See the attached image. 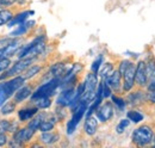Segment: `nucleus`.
<instances>
[{"label":"nucleus","mask_w":155,"mask_h":148,"mask_svg":"<svg viewBox=\"0 0 155 148\" xmlns=\"http://www.w3.org/2000/svg\"><path fill=\"white\" fill-rule=\"evenodd\" d=\"M103 60H104V56L103 55L98 56L97 59L92 62V65H91V72L98 74L99 69H100V67H101V65H103Z\"/></svg>","instance_id":"32"},{"label":"nucleus","mask_w":155,"mask_h":148,"mask_svg":"<svg viewBox=\"0 0 155 148\" xmlns=\"http://www.w3.org/2000/svg\"><path fill=\"white\" fill-rule=\"evenodd\" d=\"M135 73L136 65L134 62H130L129 67L125 69V72L122 75L123 76V86H122L123 92L128 93L134 89V86H135Z\"/></svg>","instance_id":"9"},{"label":"nucleus","mask_w":155,"mask_h":148,"mask_svg":"<svg viewBox=\"0 0 155 148\" xmlns=\"http://www.w3.org/2000/svg\"><path fill=\"white\" fill-rule=\"evenodd\" d=\"M61 81H62V78L56 76V78H51L47 82L39 85L38 87L32 92V94L30 96V100L37 99L41 97H51V96H54L56 90L61 85Z\"/></svg>","instance_id":"4"},{"label":"nucleus","mask_w":155,"mask_h":148,"mask_svg":"<svg viewBox=\"0 0 155 148\" xmlns=\"http://www.w3.org/2000/svg\"><path fill=\"white\" fill-rule=\"evenodd\" d=\"M32 15H35V11H32V10H26V11H21V12H18V13H15L13 18L6 24V26H8V28L17 26V25H19L21 23L26 22L28 18L30 16H32Z\"/></svg>","instance_id":"16"},{"label":"nucleus","mask_w":155,"mask_h":148,"mask_svg":"<svg viewBox=\"0 0 155 148\" xmlns=\"http://www.w3.org/2000/svg\"><path fill=\"white\" fill-rule=\"evenodd\" d=\"M147 102L155 104V90H149L147 92Z\"/></svg>","instance_id":"40"},{"label":"nucleus","mask_w":155,"mask_h":148,"mask_svg":"<svg viewBox=\"0 0 155 148\" xmlns=\"http://www.w3.org/2000/svg\"><path fill=\"white\" fill-rule=\"evenodd\" d=\"M60 140V134L58 133H53L51 131H43L41 133L38 137V141L41 143L45 145V146H50V145H54L55 142H58Z\"/></svg>","instance_id":"21"},{"label":"nucleus","mask_w":155,"mask_h":148,"mask_svg":"<svg viewBox=\"0 0 155 148\" xmlns=\"http://www.w3.org/2000/svg\"><path fill=\"white\" fill-rule=\"evenodd\" d=\"M13 16H15V12L11 8H8V7L0 8V26L6 25L11 19L13 18Z\"/></svg>","instance_id":"25"},{"label":"nucleus","mask_w":155,"mask_h":148,"mask_svg":"<svg viewBox=\"0 0 155 148\" xmlns=\"http://www.w3.org/2000/svg\"><path fill=\"white\" fill-rule=\"evenodd\" d=\"M148 82L147 79V69H146V62L138 61L136 63V73H135V85L138 87H146Z\"/></svg>","instance_id":"13"},{"label":"nucleus","mask_w":155,"mask_h":148,"mask_svg":"<svg viewBox=\"0 0 155 148\" xmlns=\"http://www.w3.org/2000/svg\"><path fill=\"white\" fill-rule=\"evenodd\" d=\"M23 45V38L21 37H12L11 42H8L1 50H0V57H8L17 55L18 50Z\"/></svg>","instance_id":"10"},{"label":"nucleus","mask_w":155,"mask_h":148,"mask_svg":"<svg viewBox=\"0 0 155 148\" xmlns=\"http://www.w3.org/2000/svg\"><path fill=\"white\" fill-rule=\"evenodd\" d=\"M84 85H85V90H84V94L81 97V100H85V102H87L90 104L96 98V94H97V87H98L97 74L93 73V72L86 74V78L84 80Z\"/></svg>","instance_id":"6"},{"label":"nucleus","mask_w":155,"mask_h":148,"mask_svg":"<svg viewBox=\"0 0 155 148\" xmlns=\"http://www.w3.org/2000/svg\"><path fill=\"white\" fill-rule=\"evenodd\" d=\"M36 61V57H24V59H18L13 65H11L6 71H4L0 74V81L21 75L25 72L26 68H29L34 62Z\"/></svg>","instance_id":"3"},{"label":"nucleus","mask_w":155,"mask_h":148,"mask_svg":"<svg viewBox=\"0 0 155 148\" xmlns=\"http://www.w3.org/2000/svg\"><path fill=\"white\" fill-rule=\"evenodd\" d=\"M11 124H12V121L10 119H1L0 121V131H5V133H8V130L11 128Z\"/></svg>","instance_id":"36"},{"label":"nucleus","mask_w":155,"mask_h":148,"mask_svg":"<svg viewBox=\"0 0 155 148\" xmlns=\"http://www.w3.org/2000/svg\"><path fill=\"white\" fill-rule=\"evenodd\" d=\"M130 62H131V61H129V60H123V61H120V63H119V67H118V71H119L120 75H123V73L125 72V69L129 67Z\"/></svg>","instance_id":"37"},{"label":"nucleus","mask_w":155,"mask_h":148,"mask_svg":"<svg viewBox=\"0 0 155 148\" xmlns=\"http://www.w3.org/2000/svg\"><path fill=\"white\" fill-rule=\"evenodd\" d=\"M105 82L111 87V90L114 91V92H119L120 91V86H122V75L119 73V71L118 69H114V72L111 74H109L105 79Z\"/></svg>","instance_id":"14"},{"label":"nucleus","mask_w":155,"mask_h":148,"mask_svg":"<svg viewBox=\"0 0 155 148\" xmlns=\"http://www.w3.org/2000/svg\"><path fill=\"white\" fill-rule=\"evenodd\" d=\"M127 118L133 123H140L143 121V115L137 110H129L127 112Z\"/></svg>","instance_id":"30"},{"label":"nucleus","mask_w":155,"mask_h":148,"mask_svg":"<svg viewBox=\"0 0 155 148\" xmlns=\"http://www.w3.org/2000/svg\"><path fill=\"white\" fill-rule=\"evenodd\" d=\"M8 136L5 131H0V147H4L8 143Z\"/></svg>","instance_id":"38"},{"label":"nucleus","mask_w":155,"mask_h":148,"mask_svg":"<svg viewBox=\"0 0 155 148\" xmlns=\"http://www.w3.org/2000/svg\"><path fill=\"white\" fill-rule=\"evenodd\" d=\"M16 106H17V104L12 100V102H6V103H4L1 106H0V113L2 115V116H8V115H11V113H13V111H16Z\"/></svg>","instance_id":"27"},{"label":"nucleus","mask_w":155,"mask_h":148,"mask_svg":"<svg viewBox=\"0 0 155 148\" xmlns=\"http://www.w3.org/2000/svg\"><path fill=\"white\" fill-rule=\"evenodd\" d=\"M34 90H32V86L31 85H23L21 87H19L16 93L13 94V102L16 104H20L23 102H25L28 98H30V96L32 94Z\"/></svg>","instance_id":"15"},{"label":"nucleus","mask_w":155,"mask_h":148,"mask_svg":"<svg viewBox=\"0 0 155 148\" xmlns=\"http://www.w3.org/2000/svg\"><path fill=\"white\" fill-rule=\"evenodd\" d=\"M101 84H103V89H101L103 98H110V97H111V94H112V90H111V87L105 82V80H104V79H103Z\"/></svg>","instance_id":"35"},{"label":"nucleus","mask_w":155,"mask_h":148,"mask_svg":"<svg viewBox=\"0 0 155 148\" xmlns=\"http://www.w3.org/2000/svg\"><path fill=\"white\" fill-rule=\"evenodd\" d=\"M41 71H42V66L41 65H31L29 68L25 69V72L21 74V75L24 76L25 80H29V79L36 76Z\"/></svg>","instance_id":"26"},{"label":"nucleus","mask_w":155,"mask_h":148,"mask_svg":"<svg viewBox=\"0 0 155 148\" xmlns=\"http://www.w3.org/2000/svg\"><path fill=\"white\" fill-rule=\"evenodd\" d=\"M55 123H56V118H50V119L45 118L39 124L38 130L41 133H43V131H51V130H54V128H55Z\"/></svg>","instance_id":"28"},{"label":"nucleus","mask_w":155,"mask_h":148,"mask_svg":"<svg viewBox=\"0 0 155 148\" xmlns=\"http://www.w3.org/2000/svg\"><path fill=\"white\" fill-rule=\"evenodd\" d=\"M36 130L30 129L29 127H24V128H18L13 134H12V140L15 142H17L20 147L25 146L28 142L31 141V139L35 136Z\"/></svg>","instance_id":"8"},{"label":"nucleus","mask_w":155,"mask_h":148,"mask_svg":"<svg viewBox=\"0 0 155 148\" xmlns=\"http://www.w3.org/2000/svg\"><path fill=\"white\" fill-rule=\"evenodd\" d=\"M31 104L35 105V106H37L39 110L41 109L45 110V109H48V108L51 106V99H50V97H41V98L31 100Z\"/></svg>","instance_id":"24"},{"label":"nucleus","mask_w":155,"mask_h":148,"mask_svg":"<svg viewBox=\"0 0 155 148\" xmlns=\"http://www.w3.org/2000/svg\"><path fill=\"white\" fill-rule=\"evenodd\" d=\"M97 129H98L97 117H94L93 115L86 117V119L84 122V131H85V134L88 135V136H93L97 133Z\"/></svg>","instance_id":"20"},{"label":"nucleus","mask_w":155,"mask_h":148,"mask_svg":"<svg viewBox=\"0 0 155 148\" xmlns=\"http://www.w3.org/2000/svg\"><path fill=\"white\" fill-rule=\"evenodd\" d=\"M18 0H0V8H6L15 5Z\"/></svg>","instance_id":"39"},{"label":"nucleus","mask_w":155,"mask_h":148,"mask_svg":"<svg viewBox=\"0 0 155 148\" xmlns=\"http://www.w3.org/2000/svg\"><path fill=\"white\" fill-rule=\"evenodd\" d=\"M153 129L149 126L143 124L133 131L131 140L137 147H144L153 142Z\"/></svg>","instance_id":"5"},{"label":"nucleus","mask_w":155,"mask_h":148,"mask_svg":"<svg viewBox=\"0 0 155 148\" xmlns=\"http://www.w3.org/2000/svg\"><path fill=\"white\" fill-rule=\"evenodd\" d=\"M25 81L26 80L23 75H17L0 81V106L6 103L11 97H13L16 91L25 84Z\"/></svg>","instance_id":"1"},{"label":"nucleus","mask_w":155,"mask_h":148,"mask_svg":"<svg viewBox=\"0 0 155 148\" xmlns=\"http://www.w3.org/2000/svg\"><path fill=\"white\" fill-rule=\"evenodd\" d=\"M153 142H154V146H155V134H154V136H153Z\"/></svg>","instance_id":"41"},{"label":"nucleus","mask_w":155,"mask_h":148,"mask_svg":"<svg viewBox=\"0 0 155 148\" xmlns=\"http://www.w3.org/2000/svg\"><path fill=\"white\" fill-rule=\"evenodd\" d=\"M114 72V63H111V62H105V63H103L101 65V67H100V69H99V76L101 78V79H105L109 74H111Z\"/></svg>","instance_id":"29"},{"label":"nucleus","mask_w":155,"mask_h":148,"mask_svg":"<svg viewBox=\"0 0 155 148\" xmlns=\"http://www.w3.org/2000/svg\"><path fill=\"white\" fill-rule=\"evenodd\" d=\"M11 65H12L11 59H8V57H0V73L6 71Z\"/></svg>","instance_id":"34"},{"label":"nucleus","mask_w":155,"mask_h":148,"mask_svg":"<svg viewBox=\"0 0 155 148\" xmlns=\"http://www.w3.org/2000/svg\"><path fill=\"white\" fill-rule=\"evenodd\" d=\"M130 105H136V104H140L142 100L143 102H147V93H143V91H136V92L129 94L128 99H127Z\"/></svg>","instance_id":"23"},{"label":"nucleus","mask_w":155,"mask_h":148,"mask_svg":"<svg viewBox=\"0 0 155 148\" xmlns=\"http://www.w3.org/2000/svg\"><path fill=\"white\" fill-rule=\"evenodd\" d=\"M48 117V113L47 112H37L26 124V127H29L30 129L32 130H38L39 124L42 123V121H44L45 118Z\"/></svg>","instance_id":"22"},{"label":"nucleus","mask_w":155,"mask_h":148,"mask_svg":"<svg viewBox=\"0 0 155 148\" xmlns=\"http://www.w3.org/2000/svg\"><path fill=\"white\" fill-rule=\"evenodd\" d=\"M110 98H111V102L116 105L119 110H124V108H125V105H127V102H125L123 98L117 97V96H115V94H111Z\"/></svg>","instance_id":"31"},{"label":"nucleus","mask_w":155,"mask_h":148,"mask_svg":"<svg viewBox=\"0 0 155 148\" xmlns=\"http://www.w3.org/2000/svg\"><path fill=\"white\" fill-rule=\"evenodd\" d=\"M45 41L47 38L44 35L37 36L34 38L31 42H29L25 45H21L18 53H17V59H24V57H37L39 54L45 48Z\"/></svg>","instance_id":"2"},{"label":"nucleus","mask_w":155,"mask_h":148,"mask_svg":"<svg viewBox=\"0 0 155 148\" xmlns=\"http://www.w3.org/2000/svg\"><path fill=\"white\" fill-rule=\"evenodd\" d=\"M129 124H130V121L128 119V118H124V119H122L118 124H117L116 127V131L117 134H122V133H124V130L127 127H129Z\"/></svg>","instance_id":"33"},{"label":"nucleus","mask_w":155,"mask_h":148,"mask_svg":"<svg viewBox=\"0 0 155 148\" xmlns=\"http://www.w3.org/2000/svg\"><path fill=\"white\" fill-rule=\"evenodd\" d=\"M38 108L32 105V106H24V108H20L18 110V119L21 123H25L28 121H30L37 112H38Z\"/></svg>","instance_id":"17"},{"label":"nucleus","mask_w":155,"mask_h":148,"mask_svg":"<svg viewBox=\"0 0 155 148\" xmlns=\"http://www.w3.org/2000/svg\"><path fill=\"white\" fill-rule=\"evenodd\" d=\"M87 108H88V103L85 102V100H80L77 108L72 111L73 115H72L71 119H69L68 123H67V134H68V135L74 134V131L77 130L78 124H79L80 121L85 117V113H86V111H87Z\"/></svg>","instance_id":"7"},{"label":"nucleus","mask_w":155,"mask_h":148,"mask_svg":"<svg viewBox=\"0 0 155 148\" xmlns=\"http://www.w3.org/2000/svg\"><path fill=\"white\" fill-rule=\"evenodd\" d=\"M114 103L112 102H105L103 104L99 105L94 115L97 117V119L101 123H106L109 122L112 117H114Z\"/></svg>","instance_id":"11"},{"label":"nucleus","mask_w":155,"mask_h":148,"mask_svg":"<svg viewBox=\"0 0 155 148\" xmlns=\"http://www.w3.org/2000/svg\"><path fill=\"white\" fill-rule=\"evenodd\" d=\"M35 24H36L35 20H26V22L21 23L19 25H17V28L10 34V37H21L24 35H26L28 31L30 29H32Z\"/></svg>","instance_id":"19"},{"label":"nucleus","mask_w":155,"mask_h":148,"mask_svg":"<svg viewBox=\"0 0 155 148\" xmlns=\"http://www.w3.org/2000/svg\"><path fill=\"white\" fill-rule=\"evenodd\" d=\"M74 96H75V87L74 86L63 89L62 92L60 93L58 97L56 98V105L60 108L69 106L74 99Z\"/></svg>","instance_id":"12"},{"label":"nucleus","mask_w":155,"mask_h":148,"mask_svg":"<svg viewBox=\"0 0 155 148\" xmlns=\"http://www.w3.org/2000/svg\"><path fill=\"white\" fill-rule=\"evenodd\" d=\"M67 72V66H66V63H63V62H58V63H55V65H53L51 67H50V69H49V72L44 75V78L45 79H48V80H50L51 78H56V76H63L64 74Z\"/></svg>","instance_id":"18"}]
</instances>
